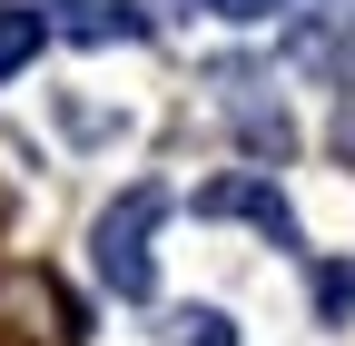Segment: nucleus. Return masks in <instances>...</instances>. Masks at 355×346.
I'll list each match as a JSON object with an SVG mask.
<instances>
[{"instance_id": "5", "label": "nucleus", "mask_w": 355, "mask_h": 346, "mask_svg": "<svg viewBox=\"0 0 355 346\" xmlns=\"http://www.w3.org/2000/svg\"><path fill=\"white\" fill-rule=\"evenodd\" d=\"M158 346H237V327L217 317V307H168V327H158Z\"/></svg>"}, {"instance_id": "7", "label": "nucleus", "mask_w": 355, "mask_h": 346, "mask_svg": "<svg viewBox=\"0 0 355 346\" xmlns=\"http://www.w3.org/2000/svg\"><path fill=\"white\" fill-rule=\"evenodd\" d=\"M217 20H277V10H296V0H207Z\"/></svg>"}, {"instance_id": "3", "label": "nucleus", "mask_w": 355, "mask_h": 346, "mask_svg": "<svg viewBox=\"0 0 355 346\" xmlns=\"http://www.w3.org/2000/svg\"><path fill=\"white\" fill-rule=\"evenodd\" d=\"M40 40H50V20H40L30 0H0V79H20L40 60Z\"/></svg>"}, {"instance_id": "2", "label": "nucleus", "mask_w": 355, "mask_h": 346, "mask_svg": "<svg viewBox=\"0 0 355 346\" xmlns=\"http://www.w3.org/2000/svg\"><path fill=\"white\" fill-rule=\"evenodd\" d=\"M198 208H207V218H247V228H266L277 247H296V208L277 198V179H257V168H237V179H207Z\"/></svg>"}, {"instance_id": "4", "label": "nucleus", "mask_w": 355, "mask_h": 346, "mask_svg": "<svg viewBox=\"0 0 355 346\" xmlns=\"http://www.w3.org/2000/svg\"><path fill=\"white\" fill-rule=\"evenodd\" d=\"M158 10H139V0H89V10L69 20V40H89V50H99V40H139Z\"/></svg>"}, {"instance_id": "6", "label": "nucleus", "mask_w": 355, "mask_h": 346, "mask_svg": "<svg viewBox=\"0 0 355 346\" xmlns=\"http://www.w3.org/2000/svg\"><path fill=\"white\" fill-rule=\"evenodd\" d=\"M316 307H326L336 327L355 317V257H316Z\"/></svg>"}, {"instance_id": "1", "label": "nucleus", "mask_w": 355, "mask_h": 346, "mask_svg": "<svg viewBox=\"0 0 355 346\" xmlns=\"http://www.w3.org/2000/svg\"><path fill=\"white\" fill-rule=\"evenodd\" d=\"M158 218H168V188L158 179H139V188H119L109 208H99V277L119 287V297H158V257H148V238H158Z\"/></svg>"}]
</instances>
